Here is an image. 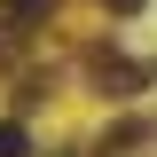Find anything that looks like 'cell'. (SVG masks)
I'll list each match as a JSON object with an SVG mask.
<instances>
[{
    "label": "cell",
    "instance_id": "3957f363",
    "mask_svg": "<svg viewBox=\"0 0 157 157\" xmlns=\"http://www.w3.org/2000/svg\"><path fill=\"white\" fill-rule=\"evenodd\" d=\"M110 8H118V16H134V8H141V0H110Z\"/></svg>",
    "mask_w": 157,
    "mask_h": 157
},
{
    "label": "cell",
    "instance_id": "6da1fadb",
    "mask_svg": "<svg viewBox=\"0 0 157 157\" xmlns=\"http://www.w3.org/2000/svg\"><path fill=\"white\" fill-rule=\"evenodd\" d=\"M0 157H32V134L24 126H0Z\"/></svg>",
    "mask_w": 157,
    "mask_h": 157
},
{
    "label": "cell",
    "instance_id": "7a4b0ae2",
    "mask_svg": "<svg viewBox=\"0 0 157 157\" xmlns=\"http://www.w3.org/2000/svg\"><path fill=\"white\" fill-rule=\"evenodd\" d=\"M55 0H0V16H47Z\"/></svg>",
    "mask_w": 157,
    "mask_h": 157
}]
</instances>
